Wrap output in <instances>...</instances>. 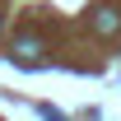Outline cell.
Wrapping results in <instances>:
<instances>
[{
    "mask_svg": "<svg viewBox=\"0 0 121 121\" xmlns=\"http://www.w3.org/2000/svg\"><path fill=\"white\" fill-rule=\"evenodd\" d=\"M117 28H121V14L112 9V5H103V9H93V33H103V37H112Z\"/></svg>",
    "mask_w": 121,
    "mask_h": 121,
    "instance_id": "1",
    "label": "cell"
},
{
    "mask_svg": "<svg viewBox=\"0 0 121 121\" xmlns=\"http://www.w3.org/2000/svg\"><path fill=\"white\" fill-rule=\"evenodd\" d=\"M14 56L23 60V65H33V60L42 56V37H33V33H23V37H14Z\"/></svg>",
    "mask_w": 121,
    "mask_h": 121,
    "instance_id": "2",
    "label": "cell"
},
{
    "mask_svg": "<svg viewBox=\"0 0 121 121\" xmlns=\"http://www.w3.org/2000/svg\"><path fill=\"white\" fill-rule=\"evenodd\" d=\"M0 28H5V19H0Z\"/></svg>",
    "mask_w": 121,
    "mask_h": 121,
    "instance_id": "3",
    "label": "cell"
}]
</instances>
